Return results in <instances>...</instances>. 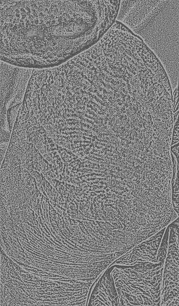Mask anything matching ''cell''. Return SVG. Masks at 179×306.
Listing matches in <instances>:
<instances>
[{
  "mask_svg": "<svg viewBox=\"0 0 179 306\" xmlns=\"http://www.w3.org/2000/svg\"><path fill=\"white\" fill-rule=\"evenodd\" d=\"M137 179H143L142 178H142H140H140H137Z\"/></svg>",
  "mask_w": 179,
  "mask_h": 306,
  "instance_id": "cell-4",
  "label": "cell"
},
{
  "mask_svg": "<svg viewBox=\"0 0 179 306\" xmlns=\"http://www.w3.org/2000/svg\"><path fill=\"white\" fill-rule=\"evenodd\" d=\"M1 67V113L22 102L33 69Z\"/></svg>",
  "mask_w": 179,
  "mask_h": 306,
  "instance_id": "cell-2",
  "label": "cell"
},
{
  "mask_svg": "<svg viewBox=\"0 0 179 306\" xmlns=\"http://www.w3.org/2000/svg\"><path fill=\"white\" fill-rule=\"evenodd\" d=\"M179 1L128 0L119 16L164 66L179 62Z\"/></svg>",
  "mask_w": 179,
  "mask_h": 306,
  "instance_id": "cell-1",
  "label": "cell"
},
{
  "mask_svg": "<svg viewBox=\"0 0 179 306\" xmlns=\"http://www.w3.org/2000/svg\"><path fill=\"white\" fill-rule=\"evenodd\" d=\"M113 284L114 281L108 267L91 286L88 294L87 305H115L118 303V296Z\"/></svg>",
  "mask_w": 179,
  "mask_h": 306,
  "instance_id": "cell-3",
  "label": "cell"
}]
</instances>
